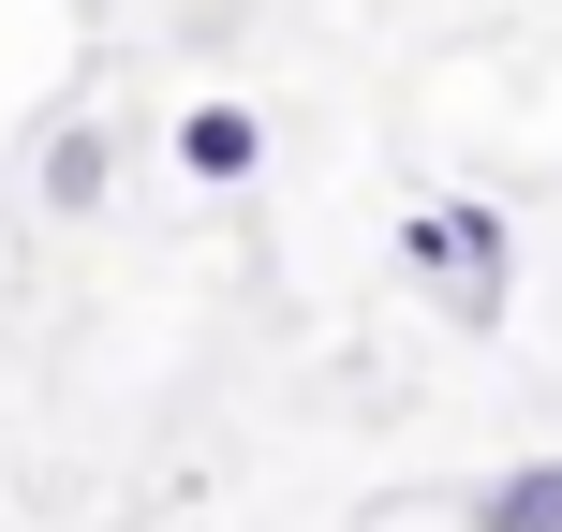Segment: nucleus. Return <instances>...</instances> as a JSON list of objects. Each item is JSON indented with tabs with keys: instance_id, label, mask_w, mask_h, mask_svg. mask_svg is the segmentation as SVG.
<instances>
[{
	"instance_id": "obj_3",
	"label": "nucleus",
	"mask_w": 562,
	"mask_h": 532,
	"mask_svg": "<svg viewBox=\"0 0 562 532\" xmlns=\"http://www.w3.org/2000/svg\"><path fill=\"white\" fill-rule=\"evenodd\" d=\"M474 532H562V459H518V474H474L459 488Z\"/></svg>"
},
{
	"instance_id": "obj_4",
	"label": "nucleus",
	"mask_w": 562,
	"mask_h": 532,
	"mask_svg": "<svg viewBox=\"0 0 562 532\" xmlns=\"http://www.w3.org/2000/svg\"><path fill=\"white\" fill-rule=\"evenodd\" d=\"M104 178H119V134H104V118H75V134L45 148V207H59V223H89V207H104Z\"/></svg>"
},
{
	"instance_id": "obj_2",
	"label": "nucleus",
	"mask_w": 562,
	"mask_h": 532,
	"mask_svg": "<svg viewBox=\"0 0 562 532\" xmlns=\"http://www.w3.org/2000/svg\"><path fill=\"white\" fill-rule=\"evenodd\" d=\"M178 178H207V193H237V178H267V118L237 104V89H207V104H178Z\"/></svg>"
},
{
	"instance_id": "obj_1",
	"label": "nucleus",
	"mask_w": 562,
	"mask_h": 532,
	"mask_svg": "<svg viewBox=\"0 0 562 532\" xmlns=\"http://www.w3.org/2000/svg\"><path fill=\"white\" fill-rule=\"evenodd\" d=\"M400 281H415L459 340H488V326H504V296H518V237H504V207H474V193L400 207Z\"/></svg>"
}]
</instances>
